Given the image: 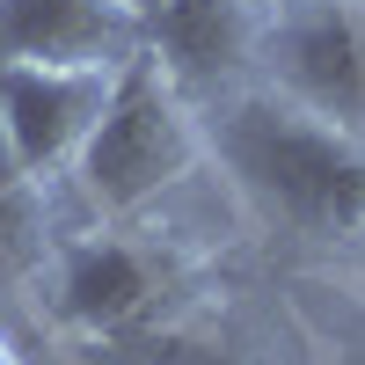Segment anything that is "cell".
Returning a JSON list of instances; mask_svg holds the SVG:
<instances>
[{
  "label": "cell",
  "instance_id": "obj_1",
  "mask_svg": "<svg viewBox=\"0 0 365 365\" xmlns=\"http://www.w3.org/2000/svg\"><path fill=\"white\" fill-rule=\"evenodd\" d=\"M212 154L285 234L299 241L365 234V139L322 125L314 110L285 96H234L212 117Z\"/></svg>",
  "mask_w": 365,
  "mask_h": 365
},
{
  "label": "cell",
  "instance_id": "obj_2",
  "mask_svg": "<svg viewBox=\"0 0 365 365\" xmlns=\"http://www.w3.org/2000/svg\"><path fill=\"white\" fill-rule=\"evenodd\" d=\"M197 154H205V132H197L190 103H182V88L139 51L132 66L110 81L103 125L88 132L73 175H81V190H88L96 212L125 220V212L154 205L161 190H175V182L197 168Z\"/></svg>",
  "mask_w": 365,
  "mask_h": 365
},
{
  "label": "cell",
  "instance_id": "obj_3",
  "mask_svg": "<svg viewBox=\"0 0 365 365\" xmlns=\"http://www.w3.org/2000/svg\"><path fill=\"white\" fill-rule=\"evenodd\" d=\"M270 96L365 139V0H285L263 37Z\"/></svg>",
  "mask_w": 365,
  "mask_h": 365
},
{
  "label": "cell",
  "instance_id": "obj_4",
  "mask_svg": "<svg viewBox=\"0 0 365 365\" xmlns=\"http://www.w3.org/2000/svg\"><path fill=\"white\" fill-rule=\"evenodd\" d=\"M270 0H168L146 15V58L182 96H220L249 66H263Z\"/></svg>",
  "mask_w": 365,
  "mask_h": 365
},
{
  "label": "cell",
  "instance_id": "obj_5",
  "mask_svg": "<svg viewBox=\"0 0 365 365\" xmlns=\"http://www.w3.org/2000/svg\"><path fill=\"white\" fill-rule=\"evenodd\" d=\"M117 73H73V66H0V132L29 182L66 175L81 161L88 132L103 125Z\"/></svg>",
  "mask_w": 365,
  "mask_h": 365
},
{
  "label": "cell",
  "instance_id": "obj_6",
  "mask_svg": "<svg viewBox=\"0 0 365 365\" xmlns=\"http://www.w3.org/2000/svg\"><path fill=\"white\" fill-rule=\"evenodd\" d=\"M146 51V22L125 0H0V66L125 73Z\"/></svg>",
  "mask_w": 365,
  "mask_h": 365
},
{
  "label": "cell",
  "instance_id": "obj_7",
  "mask_svg": "<svg viewBox=\"0 0 365 365\" xmlns=\"http://www.w3.org/2000/svg\"><path fill=\"white\" fill-rule=\"evenodd\" d=\"M168 292V263L139 241H81L58 263V314L81 336H146Z\"/></svg>",
  "mask_w": 365,
  "mask_h": 365
},
{
  "label": "cell",
  "instance_id": "obj_8",
  "mask_svg": "<svg viewBox=\"0 0 365 365\" xmlns=\"http://www.w3.org/2000/svg\"><path fill=\"white\" fill-rule=\"evenodd\" d=\"M29 168L15 161V146H8V132H0V234H15L22 220H29Z\"/></svg>",
  "mask_w": 365,
  "mask_h": 365
},
{
  "label": "cell",
  "instance_id": "obj_9",
  "mask_svg": "<svg viewBox=\"0 0 365 365\" xmlns=\"http://www.w3.org/2000/svg\"><path fill=\"white\" fill-rule=\"evenodd\" d=\"M125 8H132V15L146 22V15H154V8H168V0H125Z\"/></svg>",
  "mask_w": 365,
  "mask_h": 365
},
{
  "label": "cell",
  "instance_id": "obj_10",
  "mask_svg": "<svg viewBox=\"0 0 365 365\" xmlns=\"http://www.w3.org/2000/svg\"><path fill=\"white\" fill-rule=\"evenodd\" d=\"M0 365H22V358H15V351H8V336H0Z\"/></svg>",
  "mask_w": 365,
  "mask_h": 365
},
{
  "label": "cell",
  "instance_id": "obj_11",
  "mask_svg": "<svg viewBox=\"0 0 365 365\" xmlns=\"http://www.w3.org/2000/svg\"><path fill=\"white\" fill-rule=\"evenodd\" d=\"M270 8H285V0H270Z\"/></svg>",
  "mask_w": 365,
  "mask_h": 365
}]
</instances>
